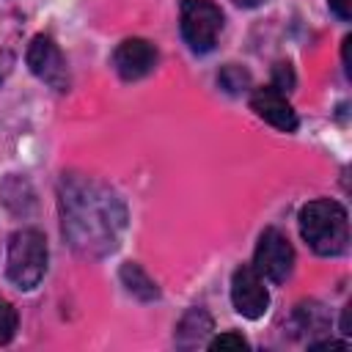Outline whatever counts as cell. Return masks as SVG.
I'll return each instance as SVG.
<instances>
[{
    "label": "cell",
    "mask_w": 352,
    "mask_h": 352,
    "mask_svg": "<svg viewBox=\"0 0 352 352\" xmlns=\"http://www.w3.org/2000/svg\"><path fill=\"white\" fill-rule=\"evenodd\" d=\"M300 236L316 256H341L349 245V220L346 209L338 201L316 198L300 209L297 217Z\"/></svg>",
    "instance_id": "6da1fadb"
},
{
    "label": "cell",
    "mask_w": 352,
    "mask_h": 352,
    "mask_svg": "<svg viewBox=\"0 0 352 352\" xmlns=\"http://www.w3.org/2000/svg\"><path fill=\"white\" fill-rule=\"evenodd\" d=\"M44 270H47V239H44V234L36 231V228L14 231L11 239H8V256H6L8 280L16 289L30 292L44 278Z\"/></svg>",
    "instance_id": "7a4b0ae2"
},
{
    "label": "cell",
    "mask_w": 352,
    "mask_h": 352,
    "mask_svg": "<svg viewBox=\"0 0 352 352\" xmlns=\"http://www.w3.org/2000/svg\"><path fill=\"white\" fill-rule=\"evenodd\" d=\"M182 36L192 52H209L223 30V11L212 0H182Z\"/></svg>",
    "instance_id": "3957f363"
},
{
    "label": "cell",
    "mask_w": 352,
    "mask_h": 352,
    "mask_svg": "<svg viewBox=\"0 0 352 352\" xmlns=\"http://www.w3.org/2000/svg\"><path fill=\"white\" fill-rule=\"evenodd\" d=\"M253 270L270 283H283L292 275L294 248L278 228H264L261 231V236L256 242V250H253Z\"/></svg>",
    "instance_id": "277c9868"
},
{
    "label": "cell",
    "mask_w": 352,
    "mask_h": 352,
    "mask_svg": "<svg viewBox=\"0 0 352 352\" xmlns=\"http://www.w3.org/2000/svg\"><path fill=\"white\" fill-rule=\"evenodd\" d=\"M28 69L41 80L47 82L50 88L55 91H66L69 88V69H66V60L58 50V44L50 38V36H33L30 47H28Z\"/></svg>",
    "instance_id": "5b68a950"
},
{
    "label": "cell",
    "mask_w": 352,
    "mask_h": 352,
    "mask_svg": "<svg viewBox=\"0 0 352 352\" xmlns=\"http://www.w3.org/2000/svg\"><path fill=\"white\" fill-rule=\"evenodd\" d=\"M231 302L245 319H261L270 308V292L264 278L253 267H239L231 275Z\"/></svg>",
    "instance_id": "8992f818"
},
{
    "label": "cell",
    "mask_w": 352,
    "mask_h": 352,
    "mask_svg": "<svg viewBox=\"0 0 352 352\" xmlns=\"http://www.w3.org/2000/svg\"><path fill=\"white\" fill-rule=\"evenodd\" d=\"M113 66L121 80H143L157 66V47L146 38H124L113 52Z\"/></svg>",
    "instance_id": "52a82bcc"
},
{
    "label": "cell",
    "mask_w": 352,
    "mask_h": 352,
    "mask_svg": "<svg viewBox=\"0 0 352 352\" xmlns=\"http://www.w3.org/2000/svg\"><path fill=\"white\" fill-rule=\"evenodd\" d=\"M250 107L256 110L258 118H264L267 124L278 126L280 132H294L297 129V113H294V107L289 104L286 94L275 91L272 85L256 88L250 94Z\"/></svg>",
    "instance_id": "ba28073f"
},
{
    "label": "cell",
    "mask_w": 352,
    "mask_h": 352,
    "mask_svg": "<svg viewBox=\"0 0 352 352\" xmlns=\"http://www.w3.org/2000/svg\"><path fill=\"white\" fill-rule=\"evenodd\" d=\"M209 330H212V316L204 308H192L182 316V322L176 327V341L182 346H195V344H204Z\"/></svg>",
    "instance_id": "9c48e42d"
},
{
    "label": "cell",
    "mask_w": 352,
    "mask_h": 352,
    "mask_svg": "<svg viewBox=\"0 0 352 352\" xmlns=\"http://www.w3.org/2000/svg\"><path fill=\"white\" fill-rule=\"evenodd\" d=\"M121 283L126 286L129 294H135V297H140V300H157V297H160L157 283H154L138 264H132V261L121 267Z\"/></svg>",
    "instance_id": "30bf717a"
},
{
    "label": "cell",
    "mask_w": 352,
    "mask_h": 352,
    "mask_svg": "<svg viewBox=\"0 0 352 352\" xmlns=\"http://www.w3.org/2000/svg\"><path fill=\"white\" fill-rule=\"evenodd\" d=\"M297 316L302 319V327H308V330H322V327L327 324V316H324L322 305H316V302L300 305V308H297Z\"/></svg>",
    "instance_id": "8fae6325"
},
{
    "label": "cell",
    "mask_w": 352,
    "mask_h": 352,
    "mask_svg": "<svg viewBox=\"0 0 352 352\" xmlns=\"http://www.w3.org/2000/svg\"><path fill=\"white\" fill-rule=\"evenodd\" d=\"M14 333H16V311H14L11 302H6L0 297V344L11 341Z\"/></svg>",
    "instance_id": "7c38bea8"
},
{
    "label": "cell",
    "mask_w": 352,
    "mask_h": 352,
    "mask_svg": "<svg viewBox=\"0 0 352 352\" xmlns=\"http://www.w3.org/2000/svg\"><path fill=\"white\" fill-rule=\"evenodd\" d=\"M209 349H212V352H217V349H236V352H242V349H250V344H248V338H242L239 333L228 330V333L214 336V338L209 341Z\"/></svg>",
    "instance_id": "4fadbf2b"
},
{
    "label": "cell",
    "mask_w": 352,
    "mask_h": 352,
    "mask_svg": "<svg viewBox=\"0 0 352 352\" xmlns=\"http://www.w3.org/2000/svg\"><path fill=\"white\" fill-rule=\"evenodd\" d=\"M275 91H280V94H289V91H294V72H292V66L289 63H275V69H272V82H270Z\"/></svg>",
    "instance_id": "5bb4252c"
},
{
    "label": "cell",
    "mask_w": 352,
    "mask_h": 352,
    "mask_svg": "<svg viewBox=\"0 0 352 352\" xmlns=\"http://www.w3.org/2000/svg\"><path fill=\"white\" fill-rule=\"evenodd\" d=\"M220 82L226 85V91H239L242 85H248V72H242V69H236V66H231V72H228V66L223 69V74H220Z\"/></svg>",
    "instance_id": "9a60e30c"
},
{
    "label": "cell",
    "mask_w": 352,
    "mask_h": 352,
    "mask_svg": "<svg viewBox=\"0 0 352 352\" xmlns=\"http://www.w3.org/2000/svg\"><path fill=\"white\" fill-rule=\"evenodd\" d=\"M327 6L338 19H344V22L352 19V0H327Z\"/></svg>",
    "instance_id": "2e32d148"
},
{
    "label": "cell",
    "mask_w": 352,
    "mask_h": 352,
    "mask_svg": "<svg viewBox=\"0 0 352 352\" xmlns=\"http://www.w3.org/2000/svg\"><path fill=\"white\" fill-rule=\"evenodd\" d=\"M349 344L346 341H319V344H311V349H346Z\"/></svg>",
    "instance_id": "e0dca14e"
},
{
    "label": "cell",
    "mask_w": 352,
    "mask_h": 352,
    "mask_svg": "<svg viewBox=\"0 0 352 352\" xmlns=\"http://www.w3.org/2000/svg\"><path fill=\"white\" fill-rule=\"evenodd\" d=\"M236 6H242V8H256V6H261L264 0H234Z\"/></svg>",
    "instance_id": "ac0fdd59"
}]
</instances>
